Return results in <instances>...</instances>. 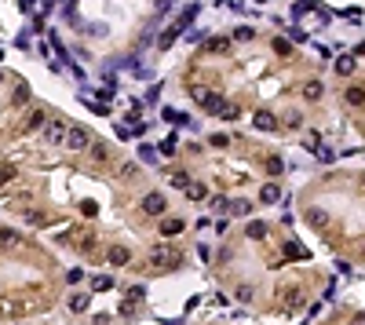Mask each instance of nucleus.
Returning a JSON list of instances; mask_svg holds the SVG:
<instances>
[{
    "mask_svg": "<svg viewBox=\"0 0 365 325\" xmlns=\"http://www.w3.org/2000/svg\"><path fill=\"white\" fill-rule=\"evenodd\" d=\"M146 259L154 263L157 270H175V267H182V256H179V249H175V241H157V245H150Z\"/></svg>",
    "mask_w": 365,
    "mask_h": 325,
    "instance_id": "obj_1",
    "label": "nucleus"
},
{
    "mask_svg": "<svg viewBox=\"0 0 365 325\" xmlns=\"http://www.w3.org/2000/svg\"><path fill=\"white\" fill-rule=\"evenodd\" d=\"M197 99H201L205 114H212V117H219V114L226 110V99L219 95V91H205V95H197Z\"/></svg>",
    "mask_w": 365,
    "mask_h": 325,
    "instance_id": "obj_2",
    "label": "nucleus"
},
{
    "mask_svg": "<svg viewBox=\"0 0 365 325\" xmlns=\"http://www.w3.org/2000/svg\"><path fill=\"white\" fill-rule=\"evenodd\" d=\"M164 208H168L164 194H157V190H154V194H146V197H143V212H146V215H161Z\"/></svg>",
    "mask_w": 365,
    "mask_h": 325,
    "instance_id": "obj_3",
    "label": "nucleus"
},
{
    "mask_svg": "<svg viewBox=\"0 0 365 325\" xmlns=\"http://www.w3.org/2000/svg\"><path fill=\"white\" fill-rule=\"evenodd\" d=\"M44 125H48V114H44L40 106H33V110L26 114V121H22V128H26V132H37V128H44Z\"/></svg>",
    "mask_w": 365,
    "mask_h": 325,
    "instance_id": "obj_4",
    "label": "nucleus"
},
{
    "mask_svg": "<svg viewBox=\"0 0 365 325\" xmlns=\"http://www.w3.org/2000/svg\"><path fill=\"white\" fill-rule=\"evenodd\" d=\"M66 132H70L66 121H51V125L44 128V139H48V143H66Z\"/></svg>",
    "mask_w": 365,
    "mask_h": 325,
    "instance_id": "obj_5",
    "label": "nucleus"
},
{
    "mask_svg": "<svg viewBox=\"0 0 365 325\" xmlns=\"http://www.w3.org/2000/svg\"><path fill=\"white\" fill-rule=\"evenodd\" d=\"M230 44H234L230 37H208L205 40V51L208 55H226V51H230Z\"/></svg>",
    "mask_w": 365,
    "mask_h": 325,
    "instance_id": "obj_6",
    "label": "nucleus"
},
{
    "mask_svg": "<svg viewBox=\"0 0 365 325\" xmlns=\"http://www.w3.org/2000/svg\"><path fill=\"white\" fill-rule=\"evenodd\" d=\"M182 227H187V223H182L179 215H175V220H172V215H164V220H161V238H179Z\"/></svg>",
    "mask_w": 365,
    "mask_h": 325,
    "instance_id": "obj_7",
    "label": "nucleus"
},
{
    "mask_svg": "<svg viewBox=\"0 0 365 325\" xmlns=\"http://www.w3.org/2000/svg\"><path fill=\"white\" fill-rule=\"evenodd\" d=\"M66 146H70V150H84V146H88V132L73 125V128L66 132Z\"/></svg>",
    "mask_w": 365,
    "mask_h": 325,
    "instance_id": "obj_8",
    "label": "nucleus"
},
{
    "mask_svg": "<svg viewBox=\"0 0 365 325\" xmlns=\"http://www.w3.org/2000/svg\"><path fill=\"white\" fill-rule=\"evenodd\" d=\"M106 259H110L113 267H125V263L132 259V252L125 249V245H110V252H106Z\"/></svg>",
    "mask_w": 365,
    "mask_h": 325,
    "instance_id": "obj_9",
    "label": "nucleus"
},
{
    "mask_svg": "<svg viewBox=\"0 0 365 325\" xmlns=\"http://www.w3.org/2000/svg\"><path fill=\"white\" fill-rule=\"evenodd\" d=\"M252 125L260 128V132H274V128H278V117H274V114H267V110H260V114L252 117Z\"/></svg>",
    "mask_w": 365,
    "mask_h": 325,
    "instance_id": "obj_10",
    "label": "nucleus"
},
{
    "mask_svg": "<svg viewBox=\"0 0 365 325\" xmlns=\"http://www.w3.org/2000/svg\"><path fill=\"white\" fill-rule=\"evenodd\" d=\"M322 95H325V84L322 81H307V84H303V99H307V102H318Z\"/></svg>",
    "mask_w": 365,
    "mask_h": 325,
    "instance_id": "obj_11",
    "label": "nucleus"
},
{
    "mask_svg": "<svg viewBox=\"0 0 365 325\" xmlns=\"http://www.w3.org/2000/svg\"><path fill=\"white\" fill-rule=\"evenodd\" d=\"M182 29H187L182 22H172V26H168V29L161 33V40H157V44H161V48H172V44H175V37L182 33Z\"/></svg>",
    "mask_w": 365,
    "mask_h": 325,
    "instance_id": "obj_12",
    "label": "nucleus"
},
{
    "mask_svg": "<svg viewBox=\"0 0 365 325\" xmlns=\"http://www.w3.org/2000/svg\"><path fill=\"white\" fill-rule=\"evenodd\" d=\"M19 241H22V234L15 227H0V245H4V249H15Z\"/></svg>",
    "mask_w": 365,
    "mask_h": 325,
    "instance_id": "obj_13",
    "label": "nucleus"
},
{
    "mask_svg": "<svg viewBox=\"0 0 365 325\" xmlns=\"http://www.w3.org/2000/svg\"><path fill=\"white\" fill-rule=\"evenodd\" d=\"M343 99H347V106H361V102H365V88H361V84H351V88L343 91Z\"/></svg>",
    "mask_w": 365,
    "mask_h": 325,
    "instance_id": "obj_14",
    "label": "nucleus"
},
{
    "mask_svg": "<svg viewBox=\"0 0 365 325\" xmlns=\"http://www.w3.org/2000/svg\"><path fill=\"white\" fill-rule=\"evenodd\" d=\"M113 289V278L110 274H95L91 278V292H110Z\"/></svg>",
    "mask_w": 365,
    "mask_h": 325,
    "instance_id": "obj_15",
    "label": "nucleus"
},
{
    "mask_svg": "<svg viewBox=\"0 0 365 325\" xmlns=\"http://www.w3.org/2000/svg\"><path fill=\"white\" fill-rule=\"evenodd\" d=\"M285 256L288 259H311V252L303 249V245H296V241H285Z\"/></svg>",
    "mask_w": 365,
    "mask_h": 325,
    "instance_id": "obj_16",
    "label": "nucleus"
},
{
    "mask_svg": "<svg viewBox=\"0 0 365 325\" xmlns=\"http://www.w3.org/2000/svg\"><path fill=\"white\" fill-rule=\"evenodd\" d=\"M260 197H263V205H274V201H281V187H278V183H267Z\"/></svg>",
    "mask_w": 365,
    "mask_h": 325,
    "instance_id": "obj_17",
    "label": "nucleus"
},
{
    "mask_svg": "<svg viewBox=\"0 0 365 325\" xmlns=\"http://www.w3.org/2000/svg\"><path fill=\"white\" fill-rule=\"evenodd\" d=\"M354 70H358L354 55H340V59H336V73H343V77H347V73H354Z\"/></svg>",
    "mask_w": 365,
    "mask_h": 325,
    "instance_id": "obj_18",
    "label": "nucleus"
},
{
    "mask_svg": "<svg viewBox=\"0 0 365 325\" xmlns=\"http://www.w3.org/2000/svg\"><path fill=\"white\" fill-rule=\"evenodd\" d=\"M245 234H249L252 241H260V238H267V223H260V220H252V223L245 227Z\"/></svg>",
    "mask_w": 365,
    "mask_h": 325,
    "instance_id": "obj_19",
    "label": "nucleus"
},
{
    "mask_svg": "<svg viewBox=\"0 0 365 325\" xmlns=\"http://www.w3.org/2000/svg\"><path fill=\"white\" fill-rule=\"evenodd\" d=\"M70 311H73V314L88 311V296H84V292H73V296H70Z\"/></svg>",
    "mask_w": 365,
    "mask_h": 325,
    "instance_id": "obj_20",
    "label": "nucleus"
},
{
    "mask_svg": "<svg viewBox=\"0 0 365 325\" xmlns=\"http://www.w3.org/2000/svg\"><path fill=\"white\" fill-rule=\"evenodd\" d=\"M187 197H190V201H205V197H208L205 183H190V187H187Z\"/></svg>",
    "mask_w": 365,
    "mask_h": 325,
    "instance_id": "obj_21",
    "label": "nucleus"
},
{
    "mask_svg": "<svg viewBox=\"0 0 365 325\" xmlns=\"http://www.w3.org/2000/svg\"><path fill=\"white\" fill-rule=\"evenodd\" d=\"M263 168H267L270 176H281V172H285V161H281V157H267V161H263Z\"/></svg>",
    "mask_w": 365,
    "mask_h": 325,
    "instance_id": "obj_22",
    "label": "nucleus"
},
{
    "mask_svg": "<svg viewBox=\"0 0 365 325\" xmlns=\"http://www.w3.org/2000/svg\"><path fill=\"white\" fill-rule=\"evenodd\" d=\"M157 157H161V153H157V150H154V146H146V143H143V146H139V161H146V165H154V161H157Z\"/></svg>",
    "mask_w": 365,
    "mask_h": 325,
    "instance_id": "obj_23",
    "label": "nucleus"
},
{
    "mask_svg": "<svg viewBox=\"0 0 365 325\" xmlns=\"http://www.w3.org/2000/svg\"><path fill=\"white\" fill-rule=\"evenodd\" d=\"M234 296H237L241 303H252V300H256V289H252V285H237V292H234Z\"/></svg>",
    "mask_w": 365,
    "mask_h": 325,
    "instance_id": "obj_24",
    "label": "nucleus"
},
{
    "mask_svg": "<svg viewBox=\"0 0 365 325\" xmlns=\"http://www.w3.org/2000/svg\"><path fill=\"white\" fill-rule=\"evenodd\" d=\"M249 208H252L249 201H245V197H237L234 205H230V215H249Z\"/></svg>",
    "mask_w": 365,
    "mask_h": 325,
    "instance_id": "obj_25",
    "label": "nucleus"
},
{
    "mask_svg": "<svg viewBox=\"0 0 365 325\" xmlns=\"http://www.w3.org/2000/svg\"><path fill=\"white\" fill-rule=\"evenodd\" d=\"M208 208L212 212H226V208H230V201H226V197H208Z\"/></svg>",
    "mask_w": 365,
    "mask_h": 325,
    "instance_id": "obj_26",
    "label": "nucleus"
},
{
    "mask_svg": "<svg viewBox=\"0 0 365 325\" xmlns=\"http://www.w3.org/2000/svg\"><path fill=\"white\" fill-rule=\"evenodd\" d=\"M15 179V165H0V187H8Z\"/></svg>",
    "mask_w": 365,
    "mask_h": 325,
    "instance_id": "obj_27",
    "label": "nucleus"
},
{
    "mask_svg": "<svg viewBox=\"0 0 365 325\" xmlns=\"http://www.w3.org/2000/svg\"><path fill=\"white\" fill-rule=\"evenodd\" d=\"M29 95H33V91H29L26 84H19V88H15V102H19V106H26V102H29Z\"/></svg>",
    "mask_w": 365,
    "mask_h": 325,
    "instance_id": "obj_28",
    "label": "nucleus"
},
{
    "mask_svg": "<svg viewBox=\"0 0 365 325\" xmlns=\"http://www.w3.org/2000/svg\"><path fill=\"white\" fill-rule=\"evenodd\" d=\"M172 153H175V135H168V139L161 143V157H172Z\"/></svg>",
    "mask_w": 365,
    "mask_h": 325,
    "instance_id": "obj_29",
    "label": "nucleus"
},
{
    "mask_svg": "<svg viewBox=\"0 0 365 325\" xmlns=\"http://www.w3.org/2000/svg\"><path fill=\"white\" fill-rule=\"evenodd\" d=\"M172 187L187 190V187H190V176H187V172H175V176H172Z\"/></svg>",
    "mask_w": 365,
    "mask_h": 325,
    "instance_id": "obj_30",
    "label": "nucleus"
},
{
    "mask_svg": "<svg viewBox=\"0 0 365 325\" xmlns=\"http://www.w3.org/2000/svg\"><path fill=\"white\" fill-rule=\"evenodd\" d=\"M325 223H329V215H325L322 208H314V212H311V227H325Z\"/></svg>",
    "mask_w": 365,
    "mask_h": 325,
    "instance_id": "obj_31",
    "label": "nucleus"
},
{
    "mask_svg": "<svg viewBox=\"0 0 365 325\" xmlns=\"http://www.w3.org/2000/svg\"><path fill=\"white\" fill-rule=\"evenodd\" d=\"M314 4H311V0H296V4H292V15H307Z\"/></svg>",
    "mask_w": 365,
    "mask_h": 325,
    "instance_id": "obj_32",
    "label": "nucleus"
},
{
    "mask_svg": "<svg viewBox=\"0 0 365 325\" xmlns=\"http://www.w3.org/2000/svg\"><path fill=\"white\" fill-rule=\"evenodd\" d=\"M208 143H212V146H216V150H226V146H230V139H226V135H212V139H208Z\"/></svg>",
    "mask_w": 365,
    "mask_h": 325,
    "instance_id": "obj_33",
    "label": "nucleus"
},
{
    "mask_svg": "<svg viewBox=\"0 0 365 325\" xmlns=\"http://www.w3.org/2000/svg\"><path fill=\"white\" fill-rule=\"evenodd\" d=\"M332 157H336V153H332L329 146H318V161H322V165H329Z\"/></svg>",
    "mask_w": 365,
    "mask_h": 325,
    "instance_id": "obj_34",
    "label": "nucleus"
},
{
    "mask_svg": "<svg viewBox=\"0 0 365 325\" xmlns=\"http://www.w3.org/2000/svg\"><path fill=\"white\" fill-rule=\"evenodd\" d=\"M143 296H146V289H143V285H132V289H128V300H135V303H139Z\"/></svg>",
    "mask_w": 365,
    "mask_h": 325,
    "instance_id": "obj_35",
    "label": "nucleus"
},
{
    "mask_svg": "<svg viewBox=\"0 0 365 325\" xmlns=\"http://www.w3.org/2000/svg\"><path fill=\"white\" fill-rule=\"evenodd\" d=\"M256 33H252V29L249 26H241V29H234V40H252Z\"/></svg>",
    "mask_w": 365,
    "mask_h": 325,
    "instance_id": "obj_36",
    "label": "nucleus"
},
{
    "mask_svg": "<svg viewBox=\"0 0 365 325\" xmlns=\"http://www.w3.org/2000/svg\"><path fill=\"white\" fill-rule=\"evenodd\" d=\"M81 212L88 215V220H91V215H95L99 212V205H95V201H81Z\"/></svg>",
    "mask_w": 365,
    "mask_h": 325,
    "instance_id": "obj_37",
    "label": "nucleus"
},
{
    "mask_svg": "<svg viewBox=\"0 0 365 325\" xmlns=\"http://www.w3.org/2000/svg\"><path fill=\"white\" fill-rule=\"evenodd\" d=\"M66 282L70 285H81L84 282V270H66Z\"/></svg>",
    "mask_w": 365,
    "mask_h": 325,
    "instance_id": "obj_38",
    "label": "nucleus"
},
{
    "mask_svg": "<svg viewBox=\"0 0 365 325\" xmlns=\"http://www.w3.org/2000/svg\"><path fill=\"white\" fill-rule=\"evenodd\" d=\"M274 51H278V55H288L292 48H288V40H285V37H278V40H274Z\"/></svg>",
    "mask_w": 365,
    "mask_h": 325,
    "instance_id": "obj_39",
    "label": "nucleus"
},
{
    "mask_svg": "<svg viewBox=\"0 0 365 325\" xmlns=\"http://www.w3.org/2000/svg\"><path fill=\"white\" fill-rule=\"evenodd\" d=\"M161 117H164V121H179V125H182V121H187V114H175V110H164Z\"/></svg>",
    "mask_w": 365,
    "mask_h": 325,
    "instance_id": "obj_40",
    "label": "nucleus"
},
{
    "mask_svg": "<svg viewBox=\"0 0 365 325\" xmlns=\"http://www.w3.org/2000/svg\"><path fill=\"white\" fill-rule=\"evenodd\" d=\"M91 157H95V161H106V157H110V150H106V146H95V153H91Z\"/></svg>",
    "mask_w": 365,
    "mask_h": 325,
    "instance_id": "obj_41",
    "label": "nucleus"
},
{
    "mask_svg": "<svg viewBox=\"0 0 365 325\" xmlns=\"http://www.w3.org/2000/svg\"><path fill=\"white\" fill-rule=\"evenodd\" d=\"M219 117H223V121H234V117H237V106H226V110H223Z\"/></svg>",
    "mask_w": 365,
    "mask_h": 325,
    "instance_id": "obj_42",
    "label": "nucleus"
},
{
    "mask_svg": "<svg viewBox=\"0 0 365 325\" xmlns=\"http://www.w3.org/2000/svg\"><path fill=\"white\" fill-rule=\"evenodd\" d=\"M361 187H365V176H361Z\"/></svg>",
    "mask_w": 365,
    "mask_h": 325,
    "instance_id": "obj_43",
    "label": "nucleus"
},
{
    "mask_svg": "<svg viewBox=\"0 0 365 325\" xmlns=\"http://www.w3.org/2000/svg\"><path fill=\"white\" fill-rule=\"evenodd\" d=\"M0 77H4V73H0Z\"/></svg>",
    "mask_w": 365,
    "mask_h": 325,
    "instance_id": "obj_44",
    "label": "nucleus"
}]
</instances>
